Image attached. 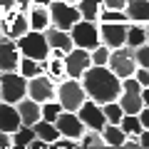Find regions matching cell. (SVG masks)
<instances>
[{
  "mask_svg": "<svg viewBox=\"0 0 149 149\" xmlns=\"http://www.w3.org/2000/svg\"><path fill=\"white\" fill-rule=\"evenodd\" d=\"M70 35H72V42L77 45V47H85V50H95L97 45L102 42L100 40V22L85 20V17L72 25Z\"/></svg>",
  "mask_w": 149,
  "mask_h": 149,
  "instance_id": "obj_7",
  "label": "cell"
},
{
  "mask_svg": "<svg viewBox=\"0 0 149 149\" xmlns=\"http://www.w3.org/2000/svg\"><path fill=\"white\" fill-rule=\"evenodd\" d=\"M47 8H50V22L55 27H60V30H72L74 22L82 20L77 5L67 3V0H52Z\"/></svg>",
  "mask_w": 149,
  "mask_h": 149,
  "instance_id": "obj_6",
  "label": "cell"
},
{
  "mask_svg": "<svg viewBox=\"0 0 149 149\" xmlns=\"http://www.w3.org/2000/svg\"><path fill=\"white\" fill-rule=\"evenodd\" d=\"M20 57H22V52L17 47V40H13L8 35H0V72H13V70H17Z\"/></svg>",
  "mask_w": 149,
  "mask_h": 149,
  "instance_id": "obj_12",
  "label": "cell"
},
{
  "mask_svg": "<svg viewBox=\"0 0 149 149\" xmlns=\"http://www.w3.org/2000/svg\"><path fill=\"white\" fill-rule=\"evenodd\" d=\"M107 67L112 70V72L117 74V77H134V72H137V50L129 47V45H122V47H114L109 52V62H107Z\"/></svg>",
  "mask_w": 149,
  "mask_h": 149,
  "instance_id": "obj_4",
  "label": "cell"
},
{
  "mask_svg": "<svg viewBox=\"0 0 149 149\" xmlns=\"http://www.w3.org/2000/svg\"><path fill=\"white\" fill-rule=\"evenodd\" d=\"M92 67V55L90 50L77 47L74 45L70 52H65V74L67 77H74V80H82V74Z\"/></svg>",
  "mask_w": 149,
  "mask_h": 149,
  "instance_id": "obj_10",
  "label": "cell"
},
{
  "mask_svg": "<svg viewBox=\"0 0 149 149\" xmlns=\"http://www.w3.org/2000/svg\"><path fill=\"white\" fill-rule=\"evenodd\" d=\"M139 144H142V149H149V129H142V134H139Z\"/></svg>",
  "mask_w": 149,
  "mask_h": 149,
  "instance_id": "obj_39",
  "label": "cell"
},
{
  "mask_svg": "<svg viewBox=\"0 0 149 149\" xmlns=\"http://www.w3.org/2000/svg\"><path fill=\"white\" fill-rule=\"evenodd\" d=\"M77 114H80V119L85 122L87 129H97V132H102L104 124H107V117H104L102 104H100V102H95V100H90V97L82 102V107L77 109Z\"/></svg>",
  "mask_w": 149,
  "mask_h": 149,
  "instance_id": "obj_11",
  "label": "cell"
},
{
  "mask_svg": "<svg viewBox=\"0 0 149 149\" xmlns=\"http://www.w3.org/2000/svg\"><path fill=\"white\" fill-rule=\"evenodd\" d=\"M117 102L122 104V109L127 114H139V109L144 107V100H142V85L137 82V77L122 80V92H119Z\"/></svg>",
  "mask_w": 149,
  "mask_h": 149,
  "instance_id": "obj_9",
  "label": "cell"
},
{
  "mask_svg": "<svg viewBox=\"0 0 149 149\" xmlns=\"http://www.w3.org/2000/svg\"><path fill=\"white\" fill-rule=\"evenodd\" d=\"M32 127H35V134H37L40 139H42V142H47L50 147H52V142L60 137V132H57V124H55V122H47V119H42V117L37 119V122L32 124Z\"/></svg>",
  "mask_w": 149,
  "mask_h": 149,
  "instance_id": "obj_20",
  "label": "cell"
},
{
  "mask_svg": "<svg viewBox=\"0 0 149 149\" xmlns=\"http://www.w3.org/2000/svg\"><path fill=\"white\" fill-rule=\"evenodd\" d=\"M139 122H142L144 129H149V107H142L139 109Z\"/></svg>",
  "mask_w": 149,
  "mask_h": 149,
  "instance_id": "obj_37",
  "label": "cell"
},
{
  "mask_svg": "<svg viewBox=\"0 0 149 149\" xmlns=\"http://www.w3.org/2000/svg\"><path fill=\"white\" fill-rule=\"evenodd\" d=\"M100 22H129V17H127L124 10H117V8H102Z\"/></svg>",
  "mask_w": 149,
  "mask_h": 149,
  "instance_id": "obj_29",
  "label": "cell"
},
{
  "mask_svg": "<svg viewBox=\"0 0 149 149\" xmlns=\"http://www.w3.org/2000/svg\"><path fill=\"white\" fill-rule=\"evenodd\" d=\"M77 10L85 20L100 22V13H102V0H77Z\"/></svg>",
  "mask_w": 149,
  "mask_h": 149,
  "instance_id": "obj_22",
  "label": "cell"
},
{
  "mask_svg": "<svg viewBox=\"0 0 149 149\" xmlns=\"http://www.w3.org/2000/svg\"><path fill=\"white\" fill-rule=\"evenodd\" d=\"M20 127H22V119H20V112H17V104H10V102L0 100V129L13 134Z\"/></svg>",
  "mask_w": 149,
  "mask_h": 149,
  "instance_id": "obj_15",
  "label": "cell"
},
{
  "mask_svg": "<svg viewBox=\"0 0 149 149\" xmlns=\"http://www.w3.org/2000/svg\"><path fill=\"white\" fill-rule=\"evenodd\" d=\"M27 20H30V30H47L52 22H50V8L47 5H35L27 10Z\"/></svg>",
  "mask_w": 149,
  "mask_h": 149,
  "instance_id": "obj_18",
  "label": "cell"
},
{
  "mask_svg": "<svg viewBox=\"0 0 149 149\" xmlns=\"http://www.w3.org/2000/svg\"><path fill=\"white\" fill-rule=\"evenodd\" d=\"M80 147L95 149V147H107V142H104V137H102V132H97V129H85V134L80 137Z\"/></svg>",
  "mask_w": 149,
  "mask_h": 149,
  "instance_id": "obj_26",
  "label": "cell"
},
{
  "mask_svg": "<svg viewBox=\"0 0 149 149\" xmlns=\"http://www.w3.org/2000/svg\"><path fill=\"white\" fill-rule=\"evenodd\" d=\"M142 100H144V107H149V87H142Z\"/></svg>",
  "mask_w": 149,
  "mask_h": 149,
  "instance_id": "obj_40",
  "label": "cell"
},
{
  "mask_svg": "<svg viewBox=\"0 0 149 149\" xmlns=\"http://www.w3.org/2000/svg\"><path fill=\"white\" fill-rule=\"evenodd\" d=\"M17 112H20L22 124L32 127V124H35L37 119L42 117V104H40V102H35L32 97H22V100L17 102Z\"/></svg>",
  "mask_w": 149,
  "mask_h": 149,
  "instance_id": "obj_17",
  "label": "cell"
},
{
  "mask_svg": "<svg viewBox=\"0 0 149 149\" xmlns=\"http://www.w3.org/2000/svg\"><path fill=\"white\" fill-rule=\"evenodd\" d=\"M102 137H104L107 147H122L124 139H127V134H124V129L119 127V124L107 122V124H104V129H102Z\"/></svg>",
  "mask_w": 149,
  "mask_h": 149,
  "instance_id": "obj_23",
  "label": "cell"
},
{
  "mask_svg": "<svg viewBox=\"0 0 149 149\" xmlns=\"http://www.w3.org/2000/svg\"><path fill=\"white\" fill-rule=\"evenodd\" d=\"M45 37H47V42L52 50H60V52H70V50L74 47L72 42V35H70V30H60V27L50 25L47 30H45Z\"/></svg>",
  "mask_w": 149,
  "mask_h": 149,
  "instance_id": "obj_16",
  "label": "cell"
},
{
  "mask_svg": "<svg viewBox=\"0 0 149 149\" xmlns=\"http://www.w3.org/2000/svg\"><path fill=\"white\" fill-rule=\"evenodd\" d=\"M55 124H57V132L62 137H72V139H80L85 134V129H87L85 122L80 119V114L77 112H70V109L60 112V117L55 119Z\"/></svg>",
  "mask_w": 149,
  "mask_h": 149,
  "instance_id": "obj_14",
  "label": "cell"
},
{
  "mask_svg": "<svg viewBox=\"0 0 149 149\" xmlns=\"http://www.w3.org/2000/svg\"><path fill=\"white\" fill-rule=\"evenodd\" d=\"M8 147H13V134L0 129V149H8Z\"/></svg>",
  "mask_w": 149,
  "mask_h": 149,
  "instance_id": "obj_35",
  "label": "cell"
},
{
  "mask_svg": "<svg viewBox=\"0 0 149 149\" xmlns=\"http://www.w3.org/2000/svg\"><path fill=\"white\" fill-rule=\"evenodd\" d=\"M119 127L124 129V134H142V122H139V114H127L124 112V117H122V122H119Z\"/></svg>",
  "mask_w": 149,
  "mask_h": 149,
  "instance_id": "obj_28",
  "label": "cell"
},
{
  "mask_svg": "<svg viewBox=\"0 0 149 149\" xmlns=\"http://www.w3.org/2000/svg\"><path fill=\"white\" fill-rule=\"evenodd\" d=\"M10 10H15V0H0V17Z\"/></svg>",
  "mask_w": 149,
  "mask_h": 149,
  "instance_id": "obj_36",
  "label": "cell"
},
{
  "mask_svg": "<svg viewBox=\"0 0 149 149\" xmlns=\"http://www.w3.org/2000/svg\"><path fill=\"white\" fill-rule=\"evenodd\" d=\"M82 85H85V92L90 100L100 102H114L122 92V77L112 72L107 65H92L85 74H82Z\"/></svg>",
  "mask_w": 149,
  "mask_h": 149,
  "instance_id": "obj_1",
  "label": "cell"
},
{
  "mask_svg": "<svg viewBox=\"0 0 149 149\" xmlns=\"http://www.w3.org/2000/svg\"><path fill=\"white\" fill-rule=\"evenodd\" d=\"M109 52H112V47H107L104 42H100L95 50H90L92 65H107V62H109Z\"/></svg>",
  "mask_w": 149,
  "mask_h": 149,
  "instance_id": "obj_31",
  "label": "cell"
},
{
  "mask_svg": "<svg viewBox=\"0 0 149 149\" xmlns=\"http://www.w3.org/2000/svg\"><path fill=\"white\" fill-rule=\"evenodd\" d=\"M134 77H137V82H139L142 87H149V67H137Z\"/></svg>",
  "mask_w": 149,
  "mask_h": 149,
  "instance_id": "obj_33",
  "label": "cell"
},
{
  "mask_svg": "<svg viewBox=\"0 0 149 149\" xmlns=\"http://www.w3.org/2000/svg\"><path fill=\"white\" fill-rule=\"evenodd\" d=\"M67 3H72V5H77V0H67Z\"/></svg>",
  "mask_w": 149,
  "mask_h": 149,
  "instance_id": "obj_43",
  "label": "cell"
},
{
  "mask_svg": "<svg viewBox=\"0 0 149 149\" xmlns=\"http://www.w3.org/2000/svg\"><path fill=\"white\" fill-rule=\"evenodd\" d=\"M17 47H20V52L25 57L40 60V62L50 60V52H52V47H50L42 30H27L22 37H17Z\"/></svg>",
  "mask_w": 149,
  "mask_h": 149,
  "instance_id": "obj_3",
  "label": "cell"
},
{
  "mask_svg": "<svg viewBox=\"0 0 149 149\" xmlns=\"http://www.w3.org/2000/svg\"><path fill=\"white\" fill-rule=\"evenodd\" d=\"M45 67H47V60L45 62H40V60H32V57H25L22 55L20 57V65H17V72L22 74V77H35V74H40V72H45Z\"/></svg>",
  "mask_w": 149,
  "mask_h": 149,
  "instance_id": "obj_21",
  "label": "cell"
},
{
  "mask_svg": "<svg viewBox=\"0 0 149 149\" xmlns=\"http://www.w3.org/2000/svg\"><path fill=\"white\" fill-rule=\"evenodd\" d=\"M144 42H147V25H142V22H129V27H127V45L137 50L139 45H144Z\"/></svg>",
  "mask_w": 149,
  "mask_h": 149,
  "instance_id": "obj_24",
  "label": "cell"
},
{
  "mask_svg": "<svg viewBox=\"0 0 149 149\" xmlns=\"http://www.w3.org/2000/svg\"><path fill=\"white\" fill-rule=\"evenodd\" d=\"M87 100V92L82 80H74V77H65L57 82V102L62 104V109L77 112L82 107V102Z\"/></svg>",
  "mask_w": 149,
  "mask_h": 149,
  "instance_id": "obj_2",
  "label": "cell"
},
{
  "mask_svg": "<svg viewBox=\"0 0 149 149\" xmlns=\"http://www.w3.org/2000/svg\"><path fill=\"white\" fill-rule=\"evenodd\" d=\"M32 8V0H15V10H20V13H27Z\"/></svg>",
  "mask_w": 149,
  "mask_h": 149,
  "instance_id": "obj_38",
  "label": "cell"
},
{
  "mask_svg": "<svg viewBox=\"0 0 149 149\" xmlns=\"http://www.w3.org/2000/svg\"><path fill=\"white\" fill-rule=\"evenodd\" d=\"M35 139H37L35 127L22 124L17 132H13V147H32V142H35Z\"/></svg>",
  "mask_w": 149,
  "mask_h": 149,
  "instance_id": "obj_25",
  "label": "cell"
},
{
  "mask_svg": "<svg viewBox=\"0 0 149 149\" xmlns=\"http://www.w3.org/2000/svg\"><path fill=\"white\" fill-rule=\"evenodd\" d=\"M124 13H127L129 22H142V25H147L149 22V0H127Z\"/></svg>",
  "mask_w": 149,
  "mask_h": 149,
  "instance_id": "obj_19",
  "label": "cell"
},
{
  "mask_svg": "<svg viewBox=\"0 0 149 149\" xmlns=\"http://www.w3.org/2000/svg\"><path fill=\"white\" fill-rule=\"evenodd\" d=\"M137 65L139 67H149V42L137 47Z\"/></svg>",
  "mask_w": 149,
  "mask_h": 149,
  "instance_id": "obj_32",
  "label": "cell"
},
{
  "mask_svg": "<svg viewBox=\"0 0 149 149\" xmlns=\"http://www.w3.org/2000/svg\"><path fill=\"white\" fill-rule=\"evenodd\" d=\"M32 3H35V5H50L52 0H32Z\"/></svg>",
  "mask_w": 149,
  "mask_h": 149,
  "instance_id": "obj_41",
  "label": "cell"
},
{
  "mask_svg": "<svg viewBox=\"0 0 149 149\" xmlns=\"http://www.w3.org/2000/svg\"><path fill=\"white\" fill-rule=\"evenodd\" d=\"M22 97H27V77H22L17 70L0 72V100L17 104Z\"/></svg>",
  "mask_w": 149,
  "mask_h": 149,
  "instance_id": "obj_5",
  "label": "cell"
},
{
  "mask_svg": "<svg viewBox=\"0 0 149 149\" xmlns=\"http://www.w3.org/2000/svg\"><path fill=\"white\" fill-rule=\"evenodd\" d=\"M27 97H32L35 102H50L57 100V85H55V77H50L47 72H40L35 77L27 80Z\"/></svg>",
  "mask_w": 149,
  "mask_h": 149,
  "instance_id": "obj_8",
  "label": "cell"
},
{
  "mask_svg": "<svg viewBox=\"0 0 149 149\" xmlns=\"http://www.w3.org/2000/svg\"><path fill=\"white\" fill-rule=\"evenodd\" d=\"M60 112H62V104L57 100H50V102H42V119L47 122H55L60 117Z\"/></svg>",
  "mask_w": 149,
  "mask_h": 149,
  "instance_id": "obj_30",
  "label": "cell"
},
{
  "mask_svg": "<svg viewBox=\"0 0 149 149\" xmlns=\"http://www.w3.org/2000/svg\"><path fill=\"white\" fill-rule=\"evenodd\" d=\"M127 27L129 22H100V40L107 47H122L127 45Z\"/></svg>",
  "mask_w": 149,
  "mask_h": 149,
  "instance_id": "obj_13",
  "label": "cell"
},
{
  "mask_svg": "<svg viewBox=\"0 0 149 149\" xmlns=\"http://www.w3.org/2000/svg\"><path fill=\"white\" fill-rule=\"evenodd\" d=\"M147 42H149V22H147Z\"/></svg>",
  "mask_w": 149,
  "mask_h": 149,
  "instance_id": "obj_42",
  "label": "cell"
},
{
  "mask_svg": "<svg viewBox=\"0 0 149 149\" xmlns=\"http://www.w3.org/2000/svg\"><path fill=\"white\" fill-rule=\"evenodd\" d=\"M102 8H117V10H124V8H127V0H102Z\"/></svg>",
  "mask_w": 149,
  "mask_h": 149,
  "instance_id": "obj_34",
  "label": "cell"
},
{
  "mask_svg": "<svg viewBox=\"0 0 149 149\" xmlns=\"http://www.w3.org/2000/svg\"><path fill=\"white\" fill-rule=\"evenodd\" d=\"M102 109H104L107 122H112V124H119V122H122L124 109H122V104H119L117 100H114V102H104V104H102Z\"/></svg>",
  "mask_w": 149,
  "mask_h": 149,
  "instance_id": "obj_27",
  "label": "cell"
}]
</instances>
